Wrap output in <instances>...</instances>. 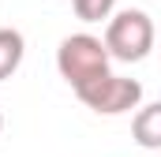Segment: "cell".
Returning <instances> with one entry per match:
<instances>
[{"label": "cell", "instance_id": "cell-7", "mask_svg": "<svg viewBox=\"0 0 161 157\" xmlns=\"http://www.w3.org/2000/svg\"><path fill=\"white\" fill-rule=\"evenodd\" d=\"M0 131H4V116H0Z\"/></svg>", "mask_w": 161, "mask_h": 157}, {"label": "cell", "instance_id": "cell-2", "mask_svg": "<svg viewBox=\"0 0 161 157\" xmlns=\"http://www.w3.org/2000/svg\"><path fill=\"white\" fill-rule=\"evenodd\" d=\"M154 38H158L154 19H150L146 11H139V8H127V11H120V15H113V19H109L105 38H101V41H105V49H109V56H113V60L139 64V60H146V56H150Z\"/></svg>", "mask_w": 161, "mask_h": 157}, {"label": "cell", "instance_id": "cell-3", "mask_svg": "<svg viewBox=\"0 0 161 157\" xmlns=\"http://www.w3.org/2000/svg\"><path fill=\"white\" fill-rule=\"evenodd\" d=\"M75 97H79L86 109H94L97 116H120V112L139 109V101H142V86H139V78L105 75L101 82H94V86L79 90Z\"/></svg>", "mask_w": 161, "mask_h": 157}, {"label": "cell", "instance_id": "cell-4", "mask_svg": "<svg viewBox=\"0 0 161 157\" xmlns=\"http://www.w3.org/2000/svg\"><path fill=\"white\" fill-rule=\"evenodd\" d=\"M131 135L142 150H161V101L139 109L131 120Z\"/></svg>", "mask_w": 161, "mask_h": 157}, {"label": "cell", "instance_id": "cell-5", "mask_svg": "<svg viewBox=\"0 0 161 157\" xmlns=\"http://www.w3.org/2000/svg\"><path fill=\"white\" fill-rule=\"evenodd\" d=\"M23 52H26L23 34H19V30H11V26H0V82H4V78H11L15 71H19Z\"/></svg>", "mask_w": 161, "mask_h": 157}, {"label": "cell", "instance_id": "cell-6", "mask_svg": "<svg viewBox=\"0 0 161 157\" xmlns=\"http://www.w3.org/2000/svg\"><path fill=\"white\" fill-rule=\"evenodd\" d=\"M71 8L82 23H101V19H113L116 0H71Z\"/></svg>", "mask_w": 161, "mask_h": 157}, {"label": "cell", "instance_id": "cell-1", "mask_svg": "<svg viewBox=\"0 0 161 157\" xmlns=\"http://www.w3.org/2000/svg\"><path fill=\"white\" fill-rule=\"evenodd\" d=\"M109 49H105V41L94 38V34H71V38L60 41V49H56V68H60V75L64 82L79 94L86 86H94V82H101L105 75H113L109 71Z\"/></svg>", "mask_w": 161, "mask_h": 157}]
</instances>
